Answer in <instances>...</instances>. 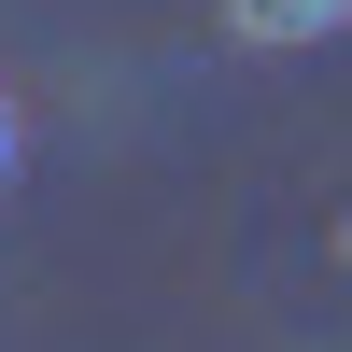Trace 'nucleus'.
I'll return each instance as SVG.
<instances>
[{
  "instance_id": "f257e3e1",
  "label": "nucleus",
  "mask_w": 352,
  "mask_h": 352,
  "mask_svg": "<svg viewBox=\"0 0 352 352\" xmlns=\"http://www.w3.org/2000/svg\"><path fill=\"white\" fill-rule=\"evenodd\" d=\"M226 28H240V43H324V28H352V0H226Z\"/></svg>"
},
{
  "instance_id": "f03ea898",
  "label": "nucleus",
  "mask_w": 352,
  "mask_h": 352,
  "mask_svg": "<svg viewBox=\"0 0 352 352\" xmlns=\"http://www.w3.org/2000/svg\"><path fill=\"white\" fill-rule=\"evenodd\" d=\"M0 184H14V99H0Z\"/></svg>"
}]
</instances>
